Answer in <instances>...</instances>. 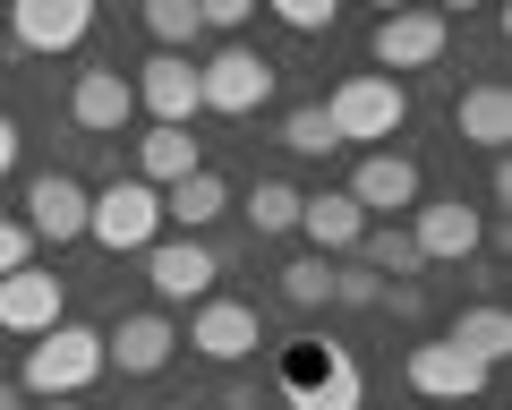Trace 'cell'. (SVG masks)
<instances>
[{
  "label": "cell",
  "instance_id": "cell-1",
  "mask_svg": "<svg viewBox=\"0 0 512 410\" xmlns=\"http://www.w3.org/2000/svg\"><path fill=\"white\" fill-rule=\"evenodd\" d=\"M94 376H103V334H94V325H52V334L26 342L18 385L35 393V402H69V393H86Z\"/></svg>",
  "mask_w": 512,
  "mask_h": 410
},
{
  "label": "cell",
  "instance_id": "cell-2",
  "mask_svg": "<svg viewBox=\"0 0 512 410\" xmlns=\"http://www.w3.org/2000/svg\"><path fill=\"white\" fill-rule=\"evenodd\" d=\"M325 120H333V137H342V146H367V154H376L384 137L410 120V86H402V77L359 69V77H342V86L325 94Z\"/></svg>",
  "mask_w": 512,
  "mask_h": 410
},
{
  "label": "cell",
  "instance_id": "cell-3",
  "mask_svg": "<svg viewBox=\"0 0 512 410\" xmlns=\"http://www.w3.org/2000/svg\"><path fill=\"white\" fill-rule=\"evenodd\" d=\"M359 359L342 342H291L282 351V402L291 410H359Z\"/></svg>",
  "mask_w": 512,
  "mask_h": 410
},
{
  "label": "cell",
  "instance_id": "cell-4",
  "mask_svg": "<svg viewBox=\"0 0 512 410\" xmlns=\"http://www.w3.org/2000/svg\"><path fill=\"white\" fill-rule=\"evenodd\" d=\"M86 240L111 248V257H137V248L163 240V197H154L146 180H111L86 197Z\"/></svg>",
  "mask_w": 512,
  "mask_h": 410
},
{
  "label": "cell",
  "instance_id": "cell-5",
  "mask_svg": "<svg viewBox=\"0 0 512 410\" xmlns=\"http://www.w3.org/2000/svg\"><path fill=\"white\" fill-rule=\"evenodd\" d=\"M197 103H205V112H222V120L265 112V103H274V60L248 52V43H222V52L197 69Z\"/></svg>",
  "mask_w": 512,
  "mask_h": 410
},
{
  "label": "cell",
  "instance_id": "cell-6",
  "mask_svg": "<svg viewBox=\"0 0 512 410\" xmlns=\"http://www.w3.org/2000/svg\"><path fill=\"white\" fill-rule=\"evenodd\" d=\"M342 197L359 205L367 223H393V214H410V205L427 197V180H419V163H410L402 146H376V154H359V171H350Z\"/></svg>",
  "mask_w": 512,
  "mask_h": 410
},
{
  "label": "cell",
  "instance_id": "cell-7",
  "mask_svg": "<svg viewBox=\"0 0 512 410\" xmlns=\"http://www.w3.org/2000/svg\"><path fill=\"white\" fill-rule=\"evenodd\" d=\"M478 240H487L478 205H461V197H419L410 205V248H419V265H470Z\"/></svg>",
  "mask_w": 512,
  "mask_h": 410
},
{
  "label": "cell",
  "instance_id": "cell-8",
  "mask_svg": "<svg viewBox=\"0 0 512 410\" xmlns=\"http://www.w3.org/2000/svg\"><path fill=\"white\" fill-rule=\"evenodd\" d=\"M146 282H154L163 308H197V299H214L222 257H214L205 240H154V248H146Z\"/></svg>",
  "mask_w": 512,
  "mask_h": 410
},
{
  "label": "cell",
  "instance_id": "cell-9",
  "mask_svg": "<svg viewBox=\"0 0 512 410\" xmlns=\"http://www.w3.org/2000/svg\"><path fill=\"white\" fill-rule=\"evenodd\" d=\"M367 60H376V77L436 69V60H444V18H436V9H393V18H376V35H367Z\"/></svg>",
  "mask_w": 512,
  "mask_h": 410
},
{
  "label": "cell",
  "instance_id": "cell-10",
  "mask_svg": "<svg viewBox=\"0 0 512 410\" xmlns=\"http://www.w3.org/2000/svg\"><path fill=\"white\" fill-rule=\"evenodd\" d=\"M171 351H180V325L163 308H137V317H120L103 334V368H120V376H163Z\"/></svg>",
  "mask_w": 512,
  "mask_h": 410
},
{
  "label": "cell",
  "instance_id": "cell-11",
  "mask_svg": "<svg viewBox=\"0 0 512 410\" xmlns=\"http://www.w3.org/2000/svg\"><path fill=\"white\" fill-rule=\"evenodd\" d=\"M128 86H137V112H154V129H188L205 112L197 103V60H180V52H154Z\"/></svg>",
  "mask_w": 512,
  "mask_h": 410
},
{
  "label": "cell",
  "instance_id": "cell-12",
  "mask_svg": "<svg viewBox=\"0 0 512 410\" xmlns=\"http://www.w3.org/2000/svg\"><path fill=\"white\" fill-rule=\"evenodd\" d=\"M86 180H69V171H35L26 180V240H86Z\"/></svg>",
  "mask_w": 512,
  "mask_h": 410
},
{
  "label": "cell",
  "instance_id": "cell-13",
  "mask_svg": "<svg viewBox=\"0 0 512 410\" xmlns=\"http://www.w3.org/2000/svg\"><path fill=\"white\" fill-rule=\"evenodd\" d=\"M256 342H265V325H256L248 299H197V317H188V351L197 359L231 368V359H248Z\"/></svg>",
  "mask_w": 512,
  "mask_h": 410
},
{
  "label": "cell",
  "instance_id": "cell-14",
  "mask_svg": "<svg viewBox=\"0 0 512 410\" xmlns=\"http://www.w3.org/2000/svg\"><path fill=\"white\" fill-rule=\"evenodd\" d=\"M487 376L495 368H478L470 351H453V342H419V351H410V385L427 393V402H444V410H461V402H478V393H487Z\"/></svg>",
  "mask_w": 512,
  "mask_h": 410
},
{
  "label": "cell",
  "instance_id": "cell-15",
  "mask_svg": "<svg viewBox=\"0 0 512 410\" xmlns=\"http://www.w3.org/2000/svg\"><path fill=\"white\" fill-rule=\"evenodd\" d=\"M9 35H18V52H77L94 35V0H18Z\"/></svg>",
  "mask_w": 512,
  "mask_h": 410
},
{
  "label": "cell",
  "instance_id": "cell-16",
  "mask_svg": "<svg viewBox=\"0 0 512 410\" xmlns=\"http://www.w3.org/2000/svg\"><path fill=\"white\" fill-rule=\"evenodd\" d=\"M52 325H69V291H60V274L18 265V274L0 282V334H52Z\"/></svg>",
  "mask_w": 512,
  "mask_h": 410
},
{
  "label": "cell",
  "instance_id": "cell-17",
  "mask_svg": "<svg viewBox=\"0 0 512 410\" xmlns=\"http://www.w3.org/2000/svg\"><path fill=\"white\" fill-rule=\"evenodd\" d=\"M69 120L86 137H120L128 120H137V86H128L120 69H77V86H69Z\"/></svg>",
  "mask_w": 512,
  "mask_h": 410
},
{
  "label": "cell",
  "instance_id": "cell-18",
  "mask_svg": "<svg viewBox=\"0 0 512 410\" xmlns=\"http://www.w3.org/2000/svg\"><path fill=\"white\" fill-rule=\"evenodd\" d=\"M299 231L316 240V257H350V248L367 240V214L342 188H316V197H299Z\"/></svg>",
  "mask_w": 512,
  "mask_h": 410
},
{
  "label": "cell",
  "instance_id": "cell-19",
  "mask_svg": "<svg viewBox=\"0 0 512 410\" xmlns=\"http://www.w3.org/2000/svg\"><path fill=\"white\" fill-rule=\"evenodd\" d=\"M453 129L470 137V146L504 154V137H512V86H504V77H487V86H470V94L453 103Z\"/></svg>",
  "mask_w": 512,
  "mask_h": 410
},
{
  "label": "cell",
  "instance_id": "cell-20",
  "mask_svg": "<svg viewBox=\"0 0 512 410\" xmlns=\"http://www.w3.org/2000/svg\"><path fill=\"white\" fill-rule=\"evenodd\" d=\"M188 171H205V154H197V137L188 129H146L137 137V180L163 197V188H180Z\"/></svg>",
  "mask_w": 512,
  "mask_h": 410
},
{
  "label": "cell",
  "instance_id": "cell-21",
  "mask_svg": "<svg viewBox=\"0 0 512 410\" xmlns=\"http://www.w3.org/2000/svg\"><path fill=\"white\" fill-rule=\"evenodd\" d=\"M222 205H231L222 171H188L180 188H163V223H180V240H205V223H214Z\"/></svg>",
  "mask_w": 512,
  "mask_h": 410
},
{
  "label": "cell",
  "instance_id": "cell-22",
  "mask_svg": "<svg viewBox=\"0 0 512 410\" xmlns=\"http://www.w3.org/2000/svg\"><path fill=\"white\" fill-rule=\"evenodd\" d=\"M444 342H453V351H470L478 368H495V359L512 351V317L495 308V299H478V308H461V317L444 325Z\"/></svg>",
  "mask_w": 512,
  "mask_h": 410
},
{
  "label": "cell",
  "instance_id": "cell-23",
  "mask_svg": "<svg viewBox=\"0 0 512 410\" xmlns=\"http://www.w3.org/2000/svg\"><path fill=\"white\" fill-rule=\"evenodd\" d=\"M350 257H359L376 282H410V274H419V248H410L402 223H367V240L350 248Z\"/></svg>",
  "mask_w": 512,
  "mask_h": 410
},
{
  "label": "cell",
  "instance_id": "cell-24",
  "mask_svg": "<svg viewBox=\"0 0 512 410\" xmlns=\"http://www.w3.org/2000/svg\"><path fill=\"white\" fill-rule=\"evenodd\" d=\"M248 223H256V240L299 231V188H291V180H256V188H248Z\"/></svg>",
  "mask_w": 512,
  "mask_h": 410
},
{
  "label": "cell",
  "instance_id": "cell-25",
  "mask_svg": "<svg viewBox=\"0 0 512 410\" xmlns=\"http://www.w3.org/2000/svg\"><path fill=\"white\" fill-rule=\"evenodd\" d=\"M146 35L163 43V52L188 60V43L205 35V26H197V0H146Z\"/></svg>",
  "mask_w": 512,
  "mask_h": 410
},
{
  "label": "cell",
  "instance_id": "cell-26",
  "mask_svg": "<svg viewBox=\"0 0 512 410\" xmlns=\"http://www.w3.org/2000/svg\"><path fill=\"white\" fill-rule=\"evenodd\" d=\"M282 299L291 308H333V257H291L282 265Z\"/></svg>",
  "mask_w": 512,
  "mask_h": 410
},
{
  "label": "cell",
  "instance_id": "cell-27",
  "mask_svg": "<svg viewBox=\"0 0 512 410\" xmlns=\"http://www.w3.org/2000/svg\"><path fill=\"white\" fill-rule=\"evenodd\" d=\"M282 146H291V154H333V146H342L333 120H325V103H299V112L282 120Z\"/></svg>",
  "mask_w": 512,
  "mask_h": 410
},
{
  "label": "cell",
  "instance_id": "cell-28",
  "mask_svg": "<svg viewBox=\"0 0 512 410\" xmlns=\"http://www.w3.org/2000/svg\"><path fill=\"white\" fill-rule=\"evenodd\" d=\"M384 282L367 274V265H333V308H376Z\"/></svg>",
  "mask_w": 512,
  "mask_h": 410
},
{
  "label": "cell",
  "instance_id": "cell-29",
  "mask_svg": "<svg viewBox=\"0 0 512 410\" xmlns=\"http://www.w3.org/2000/svg\"><path fill=\"white\" fill-rule=\"evenodd\" d=\"M274 18L291 26V35H325V26H333V0H274Z\"/></svg>",
  "mask_w": 512,
  "mask_h": 410
},
{
  "label": "cell",
  "instance_id": "cell-30",
  "mask_svg": "<svg viewBox=\"0 0 512 410\" xmlns=\"http://www.w3.org/2000/svg\"><path fill=\"white\" fill-rule=\"evenodd\" d=\"M18 265H35V240H26V223H9V214H0V282L18 274Z\"/></svg>",
  "mask_w": 512,
  "mask_h": 410
},
{
  "label": "cell",
  "instance_id": "cell-31",
  "mask_svg": "<svg viewBox=\"0 0 512 410\" xmlns=\"http://www.w3.org/2000/svg\"><path fill=\"white\" fill-rule=\"evenodd\" d=\"M248 9H256V0H197V26H214V35H239V26H248Z\"/></svg>",
  "mask_w": 512,
  "mask_h": 410
},
{
  "label": "cell",
  "instance_id": "cell-32",
  "mask_svg": "<svg viewBox=\"0 0 512 410\" xmlns=\"http://www.w3.org/2000/svg\"><path fill=\"white\" fill-rule=\"evenodd\" d=\"M18 146H26V137H18V120H9V112H0V171H9V163H18Z\"/></svg>",
  "mask_w": 512,
  "mask_h": 410
},
{
  "label": "cell",
  "instance_id": "cell-33",
  "mask_svg": "<svg viewBox=\"0 0 512 410\" xmlns=\"http://www.w3.org/2000/svg\"><path fill=\"white\" fill-rule=\"evenodd\" d=\"M43 410H69V402H43Z\"/></svg>",
  "mask_w": 512,
  "mask_h": 410
},
{
  "label": "cell",
  "instance_id": "cell-34",
  "mask_svg": "<svg viewBox=\"0 0 512 410\" xmlns=\"http://www.w3.org/2000/svg\"><path fill=\"white\" fill-rule=\"evenodd\" d=\"M461 410H478V402H461Z\"/></svg>",
  "mask_w": 512,
  "mask_h": 410
}]
</instances>
